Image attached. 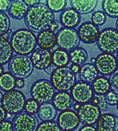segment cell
Returning <instances> with one entry per match:
<instances>
[{"label": "cell", "mask_w": 118, "mask_h": 131, "mask_svg": "<svg viewBox=\"0 0 118 131\" xmlns=\"http://www.w3.org/2000/svg\"><path fill=\"white\" fill-rule=\"evenodd\" d=\"M36 131H62V129L58 126L57 122L52 120L41 122L38 125Z\"/></svg>", "instance_id": "cell-33"}, {"label": "cell", "mask_w": 118, "mask_h": 131, "mask_svg": "<svg viewBox=\"0 0 118 131\" xmlns=\"http://www.w3.org/2000/svg\"><path fill=\"white\" fill-rule=\"evenodd\" d=\"M59 22L63 28L75 29L80 25L81 14L73 8H66L59 16Z\"/></svg>", "instance_id": "cell-16"}, {"label": "cell", "mask_w": 118, "mask_h": 131, "mask_svg": "<svg viewBox=\"0 0 118 131\" xmlns=\"http://www.w3.org/2000/svg\"><path fill=\"white\" fill-rule=\"evenodd\" d=\"M6 118V112L3 108V107L2 105H0V123L5 121Z\"/></svg>", "instance_id": "cell-43"}, {"label": "cell", "mask_w": 118, "mask_h": 131, "mask_svg": "<svg viewBox=\"0 0 118 131\" xmlns=\"http://www.w3.org/2000/svg\"><path fill=\"white\" fill-rule=\"evenodd\" d=\"M102 111L92 103L81 104L77 111L80 123L84 126H93L96 124L102 115Z\"/></svg>", "instance_id": "cell-11"}, {"label": "cell", "mask_w": 118, "mask_h": 131, "mask_svg": "<svg viewBox=\"0 0 118 131\" xmlns=\"http://www.w3.org/2000/svg\"><path fill=\"white\" fill-rule=\"evenodd\" d=\"M14 50L9 39L0 37V65H4L14 57Z\"/></svg>", "instance_id": "cell-23"}, {"label": "cell", "mask_w": 118, "mask_h": 131, "mask_svg": "<svg viewBox=\"0 0 118 131\" xmlns=\"http://www.w3.org/2000/svg\"><path fill=\"white\" fill-rule=\"evenodd\" d=\"M38 125L37 118L26 112L17 115L13 119L14 131H36Z\"/></svg>", "instance_id": "cell-13"}, {"label": "cell", "mask_w": 118, "mask_h": 131, "mask_svg": "<svg viewBox=\"0 0 118 131\" xmlns=\"http://www.w3.org/2000/svg\"><path fill=\"white\" fill-rule=\"evenodd\" d=\"M50 81L57 92H68L76 82V75L69 67L57 68L51 73Z\"/></svg>", "instance_id": "cell-3"}, {"label": "cell", "mask_w": 118, "mask_h": 131, "mask_svg": "<svg viewBox=\"0 0 118 131\" xmlns=\"http://www.w3.org/2000/svg\"><path fill=\"white\" fill-rule=\"evenodd\" d=\"M116 110H117V112H118V103H117V104H116Z\"/></svg>", "instance_id": "cell-51"}, {"label": "cell", "mask_w": 118, "mask_h": 131, "mask_svg": "<svg viewBox=\"0 0 118 131\" xmlns=\"http://www.w3.org/2000/svg\"><path fill=\"white\" fill-rule=\"evenodd\" d=\"M79 131H98L94 126H83L80 128Z\"/></svg>", "instance_id": "cell-44"}, {"label": "cell", "mask_w": 118, "mask_h": 131, "mask_svg": "<svg viewBox=\"0 0 118 131\" xmlns=\"http://www.w3.org/2000/svg\"><path fill=\"white\" fill-rule=\"evenodd\" d=\"M80 79L81 81L87 83H93V82L99 77V72L95 68V65L91 63H86L80 67Z\"/></svg>", "instance_id": "cell-22"}, {"label": "cell", "mask_w": 118, "mask_h": 131, "mask_svg": "<svg viewBox=\"0 0 118 131\" xmlns=\"http://www.w3.org/2000/svg\"><path fill=\"white\" fill-rule=\"evenodd\" d=\"M69 57L70 62H72L73 64H77L81 67L86 64L88 59V53L84 47H77L69 53Z\"/></svg>", "instance_id": "cell-27"}, {"label": "cell", "mask_w": 118, "mask_h": 131, "mask_svg": "<svg viewBox=\"0 0 118 131\" xmlns=\"http://www.w3.org/2000/svg\"><path fill=\"white\" fill-rule=\"evenodd\" d=\"M94 65L99 74L102 76H111L118 69V62L114 54L101 53L95 57Z\"/></svg>", "instance_id": "cell-9"}, {"label": "cell", "mask_w": 118, "mask_h": 131, "mask_svg": "<svg viewBox=\"0 0 118 131\" xmlns=\"http://www.w3.org/2000/svg\"><path fill=\"white\" fill-rule=\"evenodd\" d=\"M57 115V109L54 108L52 103H46L40 105L38 116L40 119L43 122L54 120Z\"/></svg>", "instance_id": "cell-26"}, {"label": "cell", "mask_w": 118, "mask_h": 131, "mask_svg": "<svg viewBox=\"0 0 118 131\" xmlns=\"http://www.w3.org/2000/svg\"><path fill=\"white\" fill-rule=\"evenodd\" d=\"M26 101L25 95L22 91L13 90L4 93L1 104L7 113L17 115L25 110Z\"/></svg>", "instance_id": "cell-5"}, {"label": "cell", "mask_w": 118, "mask_h": 131, "mask_svg": "<svg viewBox=\"0 0 118 131\" xmlns=\"http://www.w3.org/2000/svg\"><path fill=\"white\" fill-rule=\"evenodd\" d=\"M28 7L22 0H16L11 2L10 7L8 11V15L14 20H21L25 19Z\"/></svg>", "instance_id": "cell-21"}, {"label": "cell", "mask_w": 118, "mask_h": 131, "mask_svg": "<svg viewBox=\"0 0 118 131\" xmlns=\"http://www.w3.org/2000/svg\"><path fill=\"white\" fill-rule=\"evenodd\" d=\"M37 45L40 48L44 50H51L57 45V36L56 34L51 31L49 29L43 31L38 33L37 36Z\"/></svg>", "instance_id": "cell-19"}, {"label": "cell", "mask_w": 118, "mask_h": 131, "mask_svg": "<svg viewBox=\"0 0 118 131\" xmlns=\"http://www.w3.org/2000/svg\"><path fill=\"white\" fill-rule=\"evenodd\" d=\"M91 21L97 27H102L106 22V15L102 10L94 11L91 14Z\"/></svg>", "instance_id": "cell-32"}, {"label": "cell", "mask_w": 118, "mask_h": 131, "mask_svg": "<svg viewBox=\"0 0 118 131\" xmlns=\"http://www.w3.org/2000/svg\"><path fill=\"white\" fill-rule=\"evenodd\" d=\"M55 93V89L51 81L45 79L35 81L30 88L31 97L40 104L50 103L53 100Z\"/></svg>", "instance_id": "cell-4"}, {"label": "cell", "mask_w": 118, "mask_h": 131, "mask_svg": "<svg viewBox=\"0 0 118 131\" xmlns=\"http://www.w3.org/2000/svg\"><path fill=\"white\" fill-rule=\"evenodd\" d=\"M106 101H107L109 106H116L118 103V94L113 92V90H110L107 94L105 95Z\"/></svg>", "instance_id": "cell-36"}, {"label": "cell", "mask_w": 118, "mask_h": 131, "mask_svg": "<svg viewBox=\"0 0 118 131\" xmlns=\"http://www.w3.org/2000/svg\"><path fill=\"white\" fill-rule=\"evenodd\" d=\"M91 103L97 106L101 111H105L108 109L109 104L104 95H94V97L91 100Z\"/></svg>", "instance_id": "cell-35"}, {"label": "cell", "mask_w": 118, "mask_h": 131, "mask_svg": "<svg viewBox=\"0 0 118 131\" xmlns=\"http://www.w3.org/2000/svg\"><path fill=\"white\" fill-rule=\"evenodd\" d=\"M70 94L73 101L80 104L89 103L94 97L91 85L83 81H78L75 83L70 90Z\"/></svg>", "instance_id": "cell-10"}, {"label": "cell", "mask_w": 118, "mask_h": 131, "mask_svg": "<svg viewBox=\"0 0 118 131\" xmlns=\"http://www.w3.org/2000/svg\"><path fill=\"white\" fill-rule=\"evenodd\" d=\"M9 42L17 55L28 57L37 48L36 35L28 28H20L14 31Z\"/></svg>", "instance_id": "cell-2"}, {"label": "cell", "mask_w": 118, "mask_h": 131, "mask_svg": "<svg viewBox=\"0 0 118 131\" xmlns=\"http://www.w3.org/2000/svg\"><path fill=\"white\" fill-rule=\"evenodd\" d=\"M25 86V81L23 79H16V83H15V87L17 90H21L24 88Z\"/></svg>", "instance_id": "cell-41"}, {"label": "cell", "mask_w": 118, "mask_h": 131, "mask_svg": "<svg viewBox=\"0 0 118 131\" xmlns=\"http://www.w3.org/2000/svg\"><path fill=\"white\" fill-rule=\"evenodd\" d=\"M73 101L71 94L68 92H57L52 100V104L57 111L63 112L72 108L73 106Z\"/></svg>", "instance_id": "cell-18"}, {"label": "cell", "mask_w": 118, "mask_h": 131, "mask_svg": "<svg viewBox=\"0 0 118 131\" xmlns=\"http://www.w3.org/2000/svg\"><path fill=\"white\" fill-rule=\"evenodd\" d=\"M24 3L28 8H30L38 5L40 3V1L39 0H24Z\"/></svg>", "instance_id": "cell-42"}, {"label": "cell", "mask_w": 118, "mask_h": 131, "mask_svg": "<svg viewBox=\"0 0 118 131\" xmlns=\"http://www.w3.org/2000/svg\"><path fill=\"white\" fill-rule=\"evenodd\" d=\"M61 29V24L57 20H54L51 23V25L49 27V30L54 33H57L59 30Z\"/></svg>", "instance_id": "cell-40"}, {"label": "cell", "mask_w": 118, "mask_h": 131, "mask_svg": "<svg viewBox=\"0 0 118 131\" xmlns=\"http://www.w3.org/2000/svg\"><path fill=\"white\" fill-rule=\"evenodd\" d=\"M9 72L17 79H27L33 72L34 67L31 59L26 56H14L9 63Z\"/></svg>", "instance_id": "cell-7"}, {"label": "cell", "mask_w": 118, "mask_h": 131, "mask_svg": "<svg viewBox=\"0 0 118 131\" xmlns=\"http://www.w3.org/2000/svg\"><path fill=\"white\" fill-rule=\"evenodd\" d=\"M15 83V77L10 72H4L0 76V90L5 93L14 90Z\"/></svg>", "instance_id": "cell-29"}, {"label": "cell", "mask_w": 118, "mask_h": 131, "mask_svg": "<svg viewBox=\"0 0 118 131\" xmlns=\"http://www.w3.org/2000/svg\"><path fill=\"white\" fill-rule=\"evenodd\" d=\"M98 48L106 53L114 54L118 52V31L115 28H105L100 31L97 40Z\"/></svg>", "instance_id": "cell-6"}, {"label": "cell", "mask_w": 118, "mask_h": 131, "mask_svg": "<svg viewBox=\"0 0 118 131\" xmlns=\"http://www.w3.org/2000/svg\"><path fill=\"white\" fill-rule=\"evenodd\" d=\"M24 20L28 29L38 33L49 29L51 23L55 20L54 13L43 3L28 8Z\"/></svg>", "instance_id": "cell-1"}, {"label": "cell", "mask_w": 118, "mask_h": 131, "mask_svg": "<svg viewBox=\"0 0 118 131\" xmlns=\"http://www.w3.org/2000/svg\"><path fill=\"white\" fill-rule=\"evenodd\" d=\"M116 29L118 31V18L116 19Z\"/></svg>", "instance_id": "cell-49"}, {"label": "cell", "mask_w": 118, "mask_h": 131, "mask_svg": "<svg viewBox=\"0 0 118 131\" xmlns=\"http://www.w3.org/2000/svg\"><path fill=\"white\" fill-rule=\"evenodd\" d=\"M10 28V20L9 15L0 12V37L9 32Z\"/></svg>", "instance_id": "cell-31"}, {"label": "cell", "mask_w": 118, "mask_h": 131, "mask_svg": "<svg viewBox=\"0 0 118 131\" xmlns=\"http://www.w3.org/2000/svg\"><path fill=\"white\" fill-rule=\"evenodd\" d=\"M71 8L74 9L80 14H87L93 12L98 6L97 0H71Z\"/></svg>", "instance_id": "cell-20"}, {"label": "cell", "mask_w": 118, "mask_h": 131, "mask_svg": "<svg viewBox=\"0 0 118 131\" xmlns=\"http://www.w3.org/2000/svg\"><path fill=\"white\" fill-rule=\"evenodd\" d=\"M0 131H14L13 123L9 120H5L0 123Z\"/></svg>", "instance_id": "cell-38"}, {"label": "cell", "mask_w": 118, "mask_h": 131, "mask_svg": "<svg viewBox=\"0 0 118 131\" xmlns=\"http://www.w3.org/2000/svg\"><path fill=\"white\" fill-rule=\"evenodd\" d=\"M40 108V104L37 101L33 100L32 98H30L26 101L25 106V111L28 114L35 115V114H38Z\"/></svg>", "instance_id": "cell-34"}, {"label": "cell", "mask_w": 118, "mask_h": 131, "mask_svg": "<svg viewBox=\"0 0 118 131\" xmlns=\"http://www.w3.org/2000/svg\"><path fill=\"white\" fill-rule=\"evenodd\" d=\"M80 106H81V104H77V103H76L75 104H73V108H74V109L75 110H79V108H80Z\"/></svg>", "instance_id": "cell-46"}, {"label": "cell", "mask_w": 118, "mask_h": 131, "mask_svg": "<svg viewBox=\"0 0 118 131\" xmlns=\"http://www.w3.org/2000/svg\"><path fill=\"white\" fill-rule=\"evenodd\" d=\"M57 45L59 49L71 52L79 47L80 39L77 30L62 28L56 33Z\"/></svg>", "instance_id": "cell-8"}, {"label": "cell", "mask_w": 118, "mask_h": 131, "mask_svg": "<svg viewBox=\"0 0 118 131\" xmlns=\"http://www.w3.org/2000/svg\"><path fill=\"white\" fill-rule=\"evenodd\" d=\"M57 123L62 131H73L80 126V120L75 110L60 112L57 116Z\"/></svg>", "instance_id": "cell-12"}, {"label": "cell", "mask_w": 118, "mask_h": 131, "mask_svg": "<svg viewBox=\"0 0 118 131\" xmlns=\"http://www.w3.org/2000/svg\"><path fill=\"white\" fill-rule=\"evenodd\" d=\"M102 11L110 18H118V0H104L102 2Z\"/></svg>", "instance_id": "cell-28"}, {"label": "cell", "mask_w": 118, "mask_h": 131, "mask_svg": "<svg viewBox=\"0 0 118 131\" xmlns=\"http://www.w3.org/2000/svg\"><path fill=\"white\" fill-rule=\"evenodd\" d=\"M3 95L4 93L0 90V103H2V101H3Z\"/></svg>", "instance_id": "cell-47"}, {"label": "cell", "mask_w": 118, "mask_h": 131, "mask_svg": "<svg viewBox=\"0 0 118 131\" xmlns=\"http://www.w3.org/2000/svg\"><path fill=\"white\" fill-rule=\"evenodd\" d=\"M98 131H118V116L111 112L101 115L96 123Z\"/></svg>", "instance_id": "cell-17"}, {"label": "cell", "mask_w": 118, "mask_h": 131, "mask_svg": "<svg viewBox=\"0 0 118 131\" xmlns=\"http://www.w3.org/2000/svg\"><path fill=\"white\" fill-rule=\"evenodd\" d=\"M33 67L40 71H46L52 64V53L49 50L37 47L30 56Z\"/></svg>", "instance_id": "cell-15"}, {"label": "cell", "mask_w": 118, "mask_h": 131, "mask_svg": "<svg viewBox=\"0 0 118 131\" xmlns=\"http://www.w3.org/2000/svg\"><path fill=\"white\" fill-rule=\"evenodd\" d=\"M73 131H75V130H73Z\"/></svg>", "instance_id": "cell-52"}, {"label": "cell", "mask_w": 118, "mask_h": 131, "mask_svg": "<svg viewBox=\"0 0 118 131\" xmlns=\"http://www.w3.org/2000/svg\"><path fill=\"white\" fill-rule=\"evenodd\" d=\"M3 67L2 65H0V76H1L3 74Z\"/></svg>", "instance_id": "cell-48"}, {"label": "cell", "mask_w": 118, "mask_h": 131, "mask_svg": "<svg viewBox=\"0 0 118 131\" xmlns=\"http://www.w3.org/2000/svg\"><path fill=\"white\" fill-rule=\"evenodd\" d=\"M78 35L80 40L85 44L97 42L100 33L99 27L94 25L91 21H84L78 27Z\"/></svg>", "instance_id": "cell-14"}, {"label": "cell", "mask_w": 118, "mask_h": 131, "mask_svg": "<svg viewBox=\"0 0 118 131\" xmlns=\"http://www.w3.org/2000/svg\"><path fill=\"white\" fill-rule=\"evenodd\" d=\"M116 59H117V62H118V52L116 53Z\"/></svg>", "instance_id": "cell-50"}, {"label": "cell", "mask_w": 118, "mask_h": 131, "mask_svg": "<svg viewBox=\"0 0 118 131\" xmlns=\"http://www.w3.org/2000/svg\"><path fill=\"white\" fill-rule=\"evenodd\" d=\"M10 5L11 2L9 0H0V12L6 13V11H9Z\"/></svg>", "instance_id": "cell-39"}, {"label": "cell", "mask_w": 118, "mask_h": 131, "mask_svg": "<svg viewBox=\"0 0 118 131\" xmlns=\"http://www.w3.org/2000/svg\"><path fill=\"white\" fill-rule=\"evenodd\" d=\"M46 5L53 13H59L65 9L67 1L66 0H47Z\"/></svg>", "instance_id": "cell-30"}, {"label": "cell", "mask_w": 118, "mask_h": 131, "mask_svg": "<svg viewBox=\"0 0 118 131\" xmlns=\"http://www.w3.org/2000/svg\"><path fill=\"white\" fill-rule=\"evenodd\" d=\"M91 86L95 95L105 96L111 90L110 79L102 75H99V77L93 82Z\"/></svg>", "instance_id": "cell-24"}, {"label": "cell", "mask_w": 118, "mask_h": 131, "mask_svg": "<svg viewBox=\"0 0 118 131\" xmlns=\"http://www.w3.org/2000/svg\"><path fill=\"white\" fill-rule=\"evenodd\" d=\"M71 70H72L73 72L76 75V74L80 73V66L77 65V64H72L70 67Z\"/></svg>", "instance_id": "cell-45"}, {"label": "cell", "mask_w": 118, "mask_h": 131, "mask_svg": "<svg viewBox=\"0 0 118 131\" xmlns=\"http://www.w3.org/2000/svg\"><path fill=\"white\" fill-rule=\"evenodd\" d=\"M111 90L118 94V69L110 77Z\"/></svg>", "instance_id": "cell-37"}, {"label": "cell", "mask_w": 118, "mask_h": 131, "mask_svg": "<svg viewBox=\"0 0 118 131\" xmlns=\"http://www.w3.org/2000/svg\"><path fill=\"white\" fill-rule=\"evenodd\" d=\"M70 62L69 53L62 49H57L52 53V64L57 68H65L67 67Z\"/></svg>", "instance_id": "cell-25"}]
</instances>
